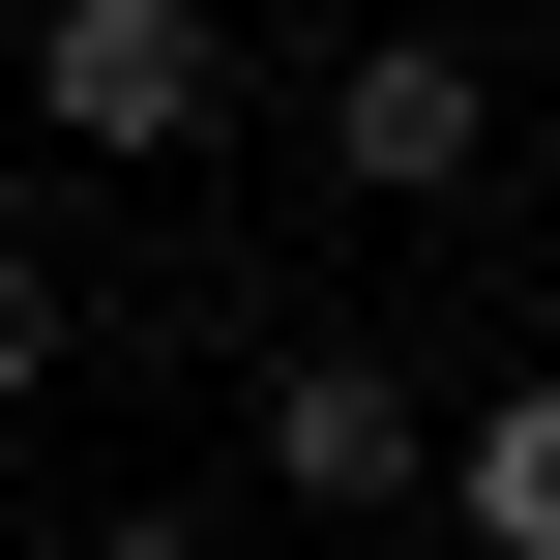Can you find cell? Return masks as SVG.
I'll return each instance as SVG.
<instances>
[{
	"instance_id": "6da1fadb",
	"label": "cell",
	"mask_w": 560,
	"mask_h": 560,
	"mask_svg": "<svg viewBox=\"0 0 560 560\" xmlns=\"http://www.w3.org/2000/svg\"><path fill=\"white\" fill-rule=\"evenodd\" d=\"M325 177H354V207H472V177H502V59H472V30H354V59H325Z\"/></svg>"
},
{
	"instance_id": "7a4b0ae2",
	"label": "cell",
	"mask_w": 560,
	"mask_h": 560,
	"mask_svg": "<svg viewBox=\"0 0 560 560\" xmlns=\"http://www.w3.org/2000/svg\"><path fill=\"white\" fill-rule=\"evenodd\" d=\"M236 472L266 502H443V413H413V354H266V413H236Z\"/></svg>"
},
{
	"instance_id": "3957f363",
	"label": "cell",
	"mask_w": 560,
	"mask_h": 560,
	"mask_svg": "<svg viewBox=\"0 0 560 560\" xmlns=\"http://www.w3.org/2000/svg\"><path fill=\"white\" fill-rule=\"evenodd\" d=\"M30 118L59 148H207V0H30Z\"/></svg>"
},
{
	"instance_id": "277c9868",
	"label": "cell",
	"mask_w": 560,
	"mask_h": 560,
	"mask_svg": "<svg viewBox=\"0 0 560 560\" xmlns=\"http://www.w3.org/2000/svg\"><path fill=\"white\" fill-rule=\"evenodd\" d=\"M443 532H502V560H560V354L502 384V413H472V443H443Z\"/></svg>"
},
{
	"instance_id": "5b68a950",
	"label": "cell",
	"mask_w": 560,
	"mask_h": 560,
	"mask_svg": "<svg viewBox=\"0 0 560 560\" xmlns=\"http://www.w3.org/2000/svg\"><path fill=\"white\" fill-rule=\"evenodd\" d=\"M89 384V295H59V236H0V413H59Z\"/></svg>"
}]
</instances>
